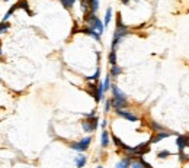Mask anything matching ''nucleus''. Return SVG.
Masks as SVG:
<instances>
[{
    "mask_svg": "<svg viewBox=\"0 0 189 168\" xmlns=\"http://www.w3.org/2000/svg\"><path fill=\"white\" fill-rule=\"evenodd\" d=\"M130 33L128 31V26H125L122 23V18H121V13L117 15V26H115V33H114V39H112V49L117 51V46L121 44V41Z\"/></svg>",
    "mask_w": 189,
    "mask_h": 168,
    "instance_id": "nucleus-1",
    "label": "nucleus"
},
{
    "mask_svg": "<svg viewBox=\"0 0 189 168\" xmlns=\"http://www.w3.org/2000/svg\"><path fill=\"white\" fill-rule=\"evenodd\" d=\"M85 22L87 23V26H90L93 31H96L99 35H102L105 31V25L103 22L99 19L96 16V13H92V12H87L85 15Z\"/></svg>",
    "mask_w": 189,
    "mask_h": 168,
    "instance_id": "nucleus-2",
    "label": "nucleus"
},
{
    "mask_svg": "<svg viewBox=\"0 0 189 168\" xmlns=\"http://www.w3.org/2000/svg\"><path fill=\"white\" fill-rule=\"evenodd\" d=\"M99 126V117L95 116V117H90V119H87L86 117L85 120L82 122V128L85 130L86 133H92V132H95V130L98 129Z\"/></svg>",
    "mask_w": 189,
    "mask_h": 168,
    "instance_id": "nucleus-3",
    "label": "nucleus"
},
{
    "mask_svg": "<svg viewBox=\"0 0 189 168\" xmlns=\"http://www.w3.org/2000/svg\"><path fill=\"white\" fill-rule=\"evenodd\" d=\"M90 142H92V136H86V138H83V139L79 141V142H72L70 143V148L74 149V151H77V152H85L86 149L89 148Z\"/></svg>",
    "mask_w": 189,
    "mask_h": 168,
    "instance_id": "nucleus-4",
    "label": "nucleus"
},
{
    "mask_svg": "<svg viewBox=\"0 0 189 168\" xmlns=\"http://www.w3.org/2000/svg\"><path fill=\"white\" fill-rule=\"evenodd\" d=\"M147 152H150V141H149V142H144V143H140L135 148H132V152H131V154L144 156V154H147Z\"/></svg>",
    "mask_w": 189,
    "mask_h": 168,
    "instance_id": "nucleus-5",
    "label": "nucleus"
},
{
    "mask_svg": "<svg viewBox=\"0 0 189 168\" xmlns=\"http://www.w3.org/2000/svg\"><path fill=\"white\" fill-rule=\"evenodd\" d=\"M170 135H177L176 132H167V130H162V132H156L154 135L151 136V139H150V143H157V142H160L162 139H164V138H169Z\"/></svg>",
    "mask_w": 189,
    "mask_h": 168,
    "instance_id": "nucleus-6",
    "label": "nucleus"
},
{
    "mask_svg": "<svg viewBox=\"0 0 189 168\" xmlns=\"http://www.w3.org/2000/svg\"><path fill=\"white\" fill-rule=\"evenodd\" d=\"M111 91H112V99H117V100H124V102H128L127 100V94L124 91L118 87L117 84H112L111 86Z\"/></svg>",
    "mask_w": 189,
    "mask_h": 168,
    "instance_id": "nucleus-7",
    "label": "nucleus"
},
{
    "mask_svg": "<svg viewBox=\"0 0 189 168\" xmlns=\"http://www.w3.org/2000/svg\"><path fill=\"white\" fill-rule=\"evenodd\" d=\"M117 112L118 116L124 117V119H127V120H130V122H137L138 117L135 116V115H132V113H130V112H127V110H115Z\"/></svg>",
    "mask_w": 189,
    "mask_h": 168,
    "instance_id": "nucleus-8",
    "label": "nucleus"
},
{
    "mask_svg": "<svg viewBox=\"0 0 189 168\" xmlns=\"http://www.w3.org/2000/svg\"><path fill=\"white\" fill-rule=\"evenodd\" d=\"M80 32L86 33V35H89V36H92V38H95L98 42H100V35H99L96 31H93L90 26H85V28H82V29H80Z\"/></svg>",
    "mask_w": 189,
    "mask_h": 168,
    "instance_id": "nucleus-9",
    "label": "nucleus"
},
{
    "mask_svg": "<svg viewBox=\"0 0 189 168\" xmlns=\"http://www.w3.org/2000/svg\"><path fill=\"white\" fill-rule=\"evenodd\" d=\"M112 107L115 110H124L125 107H128V102L124 100H117V99H112Z\"/></svg>",
    "mask_w": 189,
    "mask_h": 168,
    "instance_id": "nucleus-10",
    "label": "nucleus"
},
{
    "mask_svg": "<svg viewBox=\"0 0 189 168\" xmlns=\"http://www.w3.org/2000/svg\"><path fill=\"white\" fill-rule=\"evenodd\" d=\"M86 162H87V156L83 155L82 152H80V154L74 158V164H76V167H77V168H83L86 165Z\"/></svg>",
    "mask_w": 189,
    "mask_h": 168,
    "instance_id": "nucleus-11",
    "label": "nucleus"
},
{
    "mask_svg": "<svg viewBox=\"0 0 189 168\" xmlns=\"http://www.w3.org/2000/svg\"><path fill=\"white\" fill-rule=\"evenodd\" d=\"M15 6H16V9H23L25 12H28V15L33 16V12L29 10V3H28L26 0H19V2H16V3H15Z\"/></svg>",
    "mask_w": 189,
    "mask_h": 168,
    "instance_id": "nucleus-12",
    "label": "nucleus"
},
{
    "mask_svg": "<svg viewBox=\"0 0 189 168\" xmlns=\"http://www.w3.org/2000/svg\"><path fill=\"white\" fill-rule=\"evenodd\" d=\"M176 145H177V151H179V152H180V151H183V149L186 148V136L177 135V138H176Z\"/></svg>",
    "mask_w": 189,
    "mask_h": 168,
    "instance_id": "nucleus-13",
    "label": "nucleus"
},
{
    "mask_svg": "<svg viewBox=\"0 0 189 168\" xmlns=\"http://www.w3.org/2000/svg\"><path fill=\"white\" fill-rule=\"evenodd\" d=\"M131 161H132V160H131L130 156H124V158L115 165V168H131Z\"/></svg>",
    "mask_w": 189,
    "mask_h": 168,
    "instance_id": "nucleus-14",
    "label": "nucleus"
},
{
    "mask_svg": "<svg viewBox=\"0 0 189 168\" xmlns=\"http://www.w3.org/2000/svg\"><path fill=\"white\" fill-rule=\"evenodd\" d=\"M100 145L102 148H106L109 145V132L108 130H102V135H100Z\"/></svg>",
    "mask_w": 189,
    "mask_h": 168,
    "instance_id": "nucleus-15",
    "label": "nucleus"
},
{
    "mask_svg": "<svg viewBox=\"0 0 189 168\" xmlns=\"http://www.w3.org/2000/svg\"><path fill=\"white\" fill-rule=\"evenodd\" d=\"M87 5H89V12L96 13L99 9V0H86Z\"/></svg>",
    "mask_w": 189,
    "mask_h": 168,
    "instance_id": "nucleus-16",
    "label": "nucleus"
},
{
    "mask_svg": "<svg viewBox=\"0 0 189 168\" xmlns=\"http://www.w3.org/2000/svg\"><path fill=\"white\" fill-rule=\"evenodd\" d=\"M121 72H122V68H121L119 65H114V67H111L109 76H111V77H118V76H121Z\"/></svg>",
    "mask_w": 189,
    "mask_h": 168,
    "instance_id": "nucleus-17",
    "label": "nucleus"
},
{
    "mask_svg": "<svg viewBox=\"0 0 189 168\" xmlns=\"http://www.w3.org/2000/svg\"><path fill=\"white\" fill-rule=\"evenodd\" d=\"M111 19H112V7H108L106 9V13H105V20H103V25H105V28L109 25V22H111Z\"/></svg>",
    "mask_w": 189,
    "mask_h": 168,
    "instance_id": "nucleus-18",
    "label": "nucleus"
},
{
    "mask_svg": "<svg viewBox=\"0 0 189 168\" xmlns=\"http://www.w3.org/2000/svg\"><path fill=\"white\" fill-rule=\"evenodd\" d=\"M108 59H109V64H111V67H114V65H118V64H117V51L111 49V52H109V57H108Z\"/></svg>",
    "mask_w": 189,
    "mask_h": 168,
    "instance_id": "nucleus-19",
    "label": "nucleus"
},
{
    "mask_svg": "<svg viewBox=\"0 0 189 168\" xmlns=\"http://www.w3.org/2000/svg\"><path fill=\"white\" fill-rule=\"evenodd\" d=\"M150 126H151V128H153L154 130H156V132H162V130H166V129H164L163 125L157 123L156 120H151V122H150Z\"/></svg>",
    "mask_w": 189,
    "mask_h": 168,
    "instance_id": "nucleus-20",
    "label": "nucleus"
},
{
    "mask_svg": "<svg viewBox=\"0 0 189 168\" xmlns=\"http://www.w3.org/2000/svg\"><path fill=\"white\" fill-rule=\"evenodd\" d=\"M102 84H103V91H105V93L111 89L112 84H111V76H109V74L105 77V80H103V83H102Z\"/></svg>",
    "mask_w": 189,
    "mask_h": 168,
    "instance_id": "nucleus-21",
    "label": "nucleus"
},
{
    "mask_svg": "<svg viewBox=\"0 0 189 168\" xmlns=\"http://www.w3.org/2000/svg\"><path fill=\"white\" fill-rule=\"evenodd\" d=\"M99 77H100V68H96V72L93 74V76H90V77H86V80L87 81H98L99 80Z\"/></svg>",
    "mask_w": 189,
    "mask_h": 168,
    "instance_id": "nucleus-22",
    "label": "nucleus"
},
{
    "mask_svg": "<svg viewBox=\"0 0 189 168\" xmlns=\"http://www.w3.org/2000/svg\"><path fill=\"white\" fill-rule=\"evenodd\" d=\"M61 3H63V6L65 7V9H72L73 5H74V2L76 0H60Z\"/></svg>",
    "mask_w": 189,
    "mask_h": 168,
    "instance_id": "nucleus-23",
    "label": "nucleus"
},
{
    "mask_svg": "<svg viewBox=\"0 0 189 168\" xmlns=\"http://www.w3.org/2000/svg\"><path fill=\"white\" fill-rule=\"evenodd\" d=\"M80 7H82V12L85 13V15L89 12V5H87L86 0H80Z\"/></svg>",
    "mask_w": 189,
    "mask_h": 168,
    "instance_id": "nucleus-24",
    "label": "nucleus"
},
{
    "mask_svg": "<svg viewBox=\"0 0 189 168\" xmlns=\"http://www.w3.org/2000/svg\"><path fill=\"white\" fill-rule=\"evenodd\" d=\"M111 109H112V99H108L106 102H105V113H109L111 112Z\"/></svg>",
    "mask_w": 189,
    "mask_h": 168,
    "instance_id": "nucleus-25",
    "label": "nucleus"
},
{
    "mask_svg": "<svg viewBox=\"0 0 189 168\" xmlns=\"http://www.w3.org/2000/svg\"><path fill=\"white\" fill-rule=\"evenodd\" d=\"M131 168H144V167L140 160H132V161H131Z\"/></svg>",
    "mask_w": 189,
    "mask_h": 168,
    "instance_id": "nucleus-26",
    "label": "nucleus"
},
{
    "mask_svg": "<svg viewBox=\"0 0 189 168\" xmlns=\"http://www.w3.org/2000/svg\"><path fill=\"white\" fill-rule=\"evenodd\" d=\"M157 156H159V158H162V160H164V158L170 156V152H169V151H160V152L157 154Z\"/></svg>",
    "mask_w": 189,
    "mask_h": 168,
    "instance_id": "nucleus-27",
    "label": "nucleus"
},
{
    "mask_svg": "<svg viewBox=\"0 0 189 168\" xmlns=\"http://www.w3.org/2000/svg\"><path fill=\"white\" fill-rule=\"evenodd\" d=\"M188 160H189V156L186 155L183 151H180V152H179V161H180V162H185V161H188Z\"/></svg>",
    "mask_w": 189,
    "mask_h": 168,
    "instance_id": "nucleus-28",
    "label": "nucleus"
},
{
    "mask_svg": "<svg viewBox=\"0 0 189 168\" xmlns=\"http://www.w3.org/2000/svg\"><path fill=\"white\" fill-rule=\"evenodd\" d=\"M7 29H9V23H7V22H2V23H0V33L6 32Z\"/></svg>",
    "mask_w": 189,
    "mask_h": 168,
    "instance_id": "nucleus-29",
    "label": "nucleus"
},
{
    "mask_svg": "<svg viewBox=\"0 0 189 168\" xmlns=\"http://www.w3.org/2000/svg\"><path fill=\"white\" fill-rule=\"evenodd\" d=\"M106 125H108V120H105V119H103V120L100 122V126H102V129H103V130H105V128H106Z\"/></svg>",
    "mask_w": 189,
    "mask_h": 168,
    "instance_id": "nucleus-30",
    "label": "nucleus"
},
{
    "mask_svg": "<svg viewBox=\"0 0 189 168\" xmlns=\"http://www.w3.org/2000/svg\"><path fill=\"white\" fill-rule=\"evenodd\" d=\"M121 2H122V5H128V3H130L131 0H121Z\"/></svg>",
    "mask_w": 189,
    "mask_h": 168,
    "instance_id": "nucleus-31",
    "label": "nucleus"
},
{
    "mask_svg": "<svg viewBox=\"0 0 189 168\" xmlns=\"http://www.w3.org/2000/svg\"><path fill=\"white\" fill-rule=\"evenodd\" d=\"M2 54H3V51H2V41H0V57H2Z\"/></svg>",
    "mask_w": 189,
    "mask_h": 168,
    "instance_id": "nucleus-32",
    "label": "nucleus"
},
{
    "mask_svg": "<svg viewBox=\"0 0 189 168\" xmlns=\"http://www.w3.org/2000/svg\"><path fill=\"white\" fill-rule=\"evenodd\" d=\"M186 146H189V136H186Z\"/></svg>",
    "mask_w": 189,
    "mask_h": 168,
    "instance_id": "nucleus-33",
    "label": "nucleus"
},
{
    "mask_svg": "<svg viewBox=\"0 0 189 168\" xmlns=\"http://www.w3.org/2000/svg\"><path fill=\"white\" fill-rule=\"evenodd\" d=\"M96 168H103V167H102V165H98V167H96Z\"/></svg>",
    "mask_w": 189,
    "mask_h": 168,
    "instance_id": "nucleus-34",
    "label": "nucleus"
},
{
    "mask_svg": "<svg viewBox=\"0 0 189 168\" xmlns=\"http://www.w3.org/2000/svg\"><path fill=\"white\" fill-rule=\"evenodd\" d=\"M3 2H7V0H3Z\"/></svg>",
    "mask_w": 189,
    "mask_h": 168,
    "instance_id": "nucleus-35",
    "label": "nucleus"
}]
</instances>
